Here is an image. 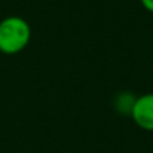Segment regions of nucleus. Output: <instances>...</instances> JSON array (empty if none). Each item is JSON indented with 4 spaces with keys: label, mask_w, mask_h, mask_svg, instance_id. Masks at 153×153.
Masks as SVG:
<instances>
[{
    "label": "nucleus",
    "mask_w": 153,
    "mask_h": 153,
    "mask_svg": "<svg viewBox=\"0 0 153 153\" xmlns=\"http://www.w3.org/2000/svg\"><path fill=\"white\" fill-rule=\"evenodd\" d=\"M31 39L30 24L21 16H7L0 22V52L13 55L21 52Z\"/></svg>",
    "instance_id": "obj_1"
},
{
    "label": "nucleus",
    "mask_w": 153,
    "mask_h": 153,
    "mask_svg": "<svg viewBox=\"0 0 153 153\" xmlns=\"http://www.w3.org/2000/svg\"><path fill=\"white\" fill-rule=\"evenodd\" d=\"M129 114L141 129L153 131V94H144L135 98Z\"/></svg>",
    "instance_id": "obj_2"
},
{
    "label": "nucleus",
    "mask_w": 153,
    "mask_h": 153,
    "mask_svg": "<svg viewBox=\"0 0 153 153\" xmlns=\"http://www.w3.org/2000/svg\"><path fill=\"white\" fill-rule=\"evenodd\" d=\"M140 1H141V4H143L147 10L153 12V0H140Z\"/></svg>",
    "instance_id": "obj_3"
}]
</instances>
